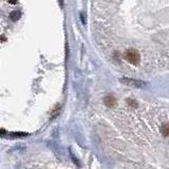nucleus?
<instances>
[{
  "label": "nucleus",
  "instance_id": "nucleus-1",
  "mask_svg": "<svg viewBox=\"0 0 169 169\" xmlns=\"http://www.w3.org/2000/svg\"><path fill=\"white\" fill-rule=\"evenodd\" d=\"M125 57L130 64H140L141 56H140V54H138V52L136 51V50H133V49L128 50V51L126 52V54H125Z\"/></svg>",
  "mask_w": 169,
  "mask_h": 169
},
{
  "label": "nucleus",
  "instance_id": "nucleus-2",
  "mask_svg": "<svg viewBox=\"0 0 169 169\" xmlns=\"http://www.w3.org/2000/svg\"><path fill=\"white\" fill-rule=\"evenodd\" d=\"M121 81L123 84H128V86H130V87H135V88H144V87H146L145 83H143V81H141V80H136V79L123 78Z\"/></svg>",
  "mask_w": 169,
  "mask_h": 169
},
{
  "label": "nucleus",
  "instance_id": "nucleus-3",
  "mask_svg": "<svg viewBox=\"0 0 169 169\" xmlns=\"http://www.w3.org/2000/svg\"><path fill=\"white\" fill-rule=\"evenodd\" d=\"M104 101H105V105L107 107H109V108H112L116 104V99L112 95H107L106 97L104 98Z\"/></svg>",
  "mask_w": 169,
  "mask_h": 169
},
{
  "label": "nucleus",
  "instance_id": "nucleus-4",
  "mask_svg": "<svg viewBox=\"0 0 169 169\" xmlns=\"http://www.w3.org/2000/svg\"><path fill=\"white\" fill-rule=\"evenodd\" d=\"M20 17H21V13L19 11H14V12H12V13L10 14V19H11L12 21H14V22L18 21L19 19H20Z\"/></svg>",
  "mask_w": 169,
  "mask_h": 169
},
{
  "label": "nucleus",
  "instance_id": "nucleus-5",
  "mask_svg": "<svg viewBox=\"0 0 169 169\" xmlns=\"http://www.w3.org/2000/svg\"><path fill=\"white\" fill-rule=\"evenodd\" d=\"M161 132L164 136L169 135V124H163L162 127H161Z\"/></svg>",
  "mask_w": 169,
  "mask_h": 169
},
{
  "label": "nucleus",
  "instance_id": "nucleus-6",
  "mask_svg": "<svg viewBox=\"0 0 169 169\" xmlns=\"http://www.w3.org/2000/svg\"><path fill=\"white\" fill-rule=\"evenodd\" d=\"M59 111H60V106L57 105V106H56V108L54 109L53 112H52V114H51V118H55L56 116L59 114Z\"/></svg>",
  "mask_w": 169,
  "mask_h": 169
},
{
  "label": "nucleus",
  "instance_id": "nucleus-7",
  "mask_svg": "<svg viewBox=\"0 0 169 169\" xmlns=\"http://www.w3.org/2000/svg\"><path fill=\"white\" fill-rule=\"evenodd\" d=\"M127 103H128V105H129V106L133 107V108H136V107H138V103H136V101H134V99L128 98V99H127Z\"/></svg>",
  "mask_w": 169,
  "mask_h": 169
},
{
  "label": "nucleus",
  "instance_id": "nucleus-8",
  "mask_svg": "<svg viewBox=\"0 0 169 169\" xmlns=\"http://www.w3.org/2000/svg\"><path fill=\"white\" fill-rule=\"evenodd\" d=\"M2 134H6V130L4 129H0V135H2Z\"/></svg>",
  "mask_w": 169,
  "mask_h": 169
},
{
  "label": "nucleus",
  "instance_id": "nucleus-9",
  "mask_svg": "<svg viewBox=\"0 0 169 169\" xmlns=\"http://www.w3.org/2000/svg\"><path fill=\"white\" fill-rule=\"evenodd\" d=\"M10 2H11V3H16L17 0H10Z\"/></svg>",
  "mask_w": 169,
  "mask_h": 169
},
{
  "label": "nucleus",
  "instance_id": "nucleus-10",
  "mask_svg": "<svg viewBox=\"0 0 169 169\" xmlns=\"http://www.w3.org/2000/svg\"><path fill=\"white\" fill-rule=\"evenodd\" d=\"M59 2H60V6L63 7V0H59Z\"/></svg>",
  "mask_w": 169,
  "mask_h": 169
}]
</instances>
